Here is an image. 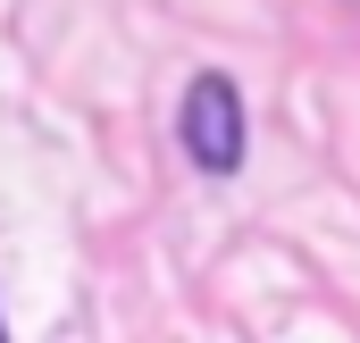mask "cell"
Masks as SVG:
<instances>
[{"instance_id": "1", "label": "cell", "mask_w": 360, "mask_h": 343, "mask_svg": "<svg viewBox=\"0 0 360 343\" xmlns=\"http://www.w3.org/2000/svg\"><path fill=\"white\" fill-rule=\"evenodd\" d=\"M176 126H184L193 168H210V176H235V168H243V101H235L226 76H193Z\"/></svg>"}, {"instance_id": "2", "label": "cell", "mask_w": 360, "mask_h": 343, "mask_svg": "<svg viewBox=\"0 0 360 343\" xmlns=\"http://www.w3.org/2000/svg\"><path fill=\"white\" fill-rule=\"evenodd\" d=\"M0 343H8V327H0Z\"/></svg>"}]
</instances>
